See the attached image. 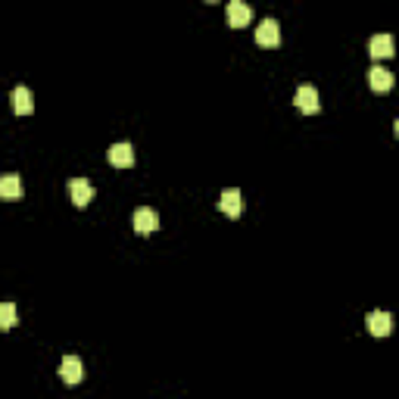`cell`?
I'll use <instances>...</instances> for the list:
<instances>
[{"mask_svg": "<svg viewBox=\"0 0 399 399\" xmlns=\"http://www.w3.org/2000/svg\"><path fill=\"white\" fill-rule=\"evenodd\" d=\"M293 103H297V109L306 113V115H315L318 109H321V103H318V91L312 88V84H299L297 94H293Z\"/></svg>", "mask_w": 399, "mask_h": 399, "instance_id": "1", "label": "cell"}, {"mask_svg": "<svg viewBox=\"0 0 399 399\" xmlns=\"http://www.w3.org/2000/svg\"><path fill=\"white\" fill-rule=\"evenodd\" d=\"M256 44L259 47H277L281 44V25L275 19H262L256 25Z\"/></svg>", "mask_w": 399, "mask_h": 399, "instance_id": "2", "label": "cell"}, {"mask_svg": "<svg viewBox=\"0 0 399 399\" xmlns=\"http://www.w3.org/2000/svg\"><path fill=\"white\" fill-rule=\"evenodd\" d=\"M69 196H72V203L78 206V209H84V206L94 200V184L84 181V178H72V181H69Z\"/></svg>", "mask_w": 399, "mask_h": 399, "instance_id": "3", "label": "cell"}, {"mask_svg": "<svg viewBox=\"0 0 399 399\" xmlns=\"http://www.w3.org/2000/svg\"><path fill=\"white\" fill-rule=\"evenodd\" d=\"M60 378L66 380L69 387H75V384H82V378H84V365H82V358L78 356H66L60 362Z\"/></svg>", "mask_w": 399, "mask_h": 399, "instance_id": "4", "label": "cell"}, {"mask_svg": "<svg viewBox=\"0 0 399 399\" xmlns=\"http://www.w3.org/2000/svg\"><path fill=\"white\" fill-rule=\"evenodd\" d=\"M106 156H109V163H113L115 169H131V166H135V147H131L128 141L113 144Z\"/></svg>", "mask_w": 399, "mask_h": 399, "instance_id": "5", "label": "cell"}, {"mask_svg": "<svg viewBox=\"0 0 399 399\" xmlns=\"http://www.w3.org/2000/svg\"><path fill=\"white\" fill-rule=\"evenodd\" d=\"M131 222H135L137 234H153V231L159 228V212L150 209V206H141V209L135 212V218H131Z\"/></svg>", "mask_w": 399, "mask_h": 399, "instance_id": "6", "label": "cell"}, {"mask_svg": "<svg viewBox=\"0 0 399 399\" xmlns=\"http://www.w3.org/2000/svg\"><path fill=\"white\" fill-rule=\"evenodd\" d=\"M253 22V10L247 7L244 0H231L228 3V25L231 28H247Z\"/></svg>", "mask_w": 399, "mask_h": 399, "instance_id": "7", "label": "cell"}, {"mask_svg": "<svg viewBox=\"0 0 399 399\" xmlns=\"http://www.w3.org/2000/svg\"><path fill=\"white\" fill-rule=\"evenodd\" d=\"M365 325H368V331L374 334V337H387V334L393 331V315L390 312H368V318H365Z\"/></svg>", "mask_w": 399, "mask_h": 399, "instance_id": "8", "label": "cell"}, {"mask_svg": "<svg viewBox=\"0 0 399 399\" xmlns=\"http://www.w3.org/2000/svg\"><path fill=\"white\" fill-rule=\"evenodd\" d=\"M218 209H222L225 216H231V218H237V216H240V212H244V200H240V190H237V187L222 190V200H218Z\"/></svg>", "mask_w": 399, "mask_h": 399, "instance_id": "9", "label": "cell"}, {"mask_svg": "<svg viewBox=\"0 0 399 399\" xmlns=\"http://www.w3.org/2000/svg\"><path fill=\"white\" fill-rule=\"evenodd\" d=\"M368 84H372V91H390L393 88V72L390 69H384V66H372L368 69Z\"/></svg>", "mask_w": 399, "mask_h": 399, "instance_id": "10", "label": "cell"}, {"mask_svg": "<svg viewBox=\"0 0 399 399\" xmlns=\"http://www.w3.org/2000/svg\"><path fill=\"white\" fill-rule=\"evenodd\" d=\"M368 54H372V60H387V56H393V38L390 34H374L372 41H368Z\"/></svg>", "mask_w": 399, "mask_h": 399, "instance_id": "11", "label": "cell"}, {"mask_svg": "<svg viewBox=\"0 0 399 399\" xmlns=\"http://www.w3.org/2000/svg\"><path fill=\"white\" fill-rule=\"evenodd\" d=\"M13 109H16V115H28L34 109V97L25 84H19V88L13 91Z\"/></svg>", "mask_w": 399, "mask_h": 399, "instance_id": "12", "label": "cell"}, {"mask_svg": "<svg viewBox=\"0 0 399 399\" xmlns=\"http://www.w3.org/2000/svg\"><path fill=\"white\" fill-rule=\"evenodd\" d=\"M19 196H22V178L19 175L0 178V200H19Z\"/></svg>", "mask_w": 399, "mask_h": 399, "instance_id": "13", "label": "cell"}, {"mask_svg": "<svg viewBox=\"0 0 399 399\" xmlns=\"http://www.w3.org/2000/svg\"><path fill=\"white\" fill-rule=\"evenodd\" d=\"M16 306L13 303H0V331H10V328H16Z\"/></svg>", "mask_w": 399, "mask_h": 399, "instance_id": "14", "label": "cell"}, {"mask_svg": "<svg viewBox=\"0 0 399 399\" xmlns=\"http://www.w3.org/2000/svg\"><path fill=\"white\" fill-rule=\"evenodd\" d=\"M206 3H216V0H206Z\"/></svg>", "mask_w": 399, "mask_h": 399, "instance_id": "15", "label": "cell"}]
</instances>
